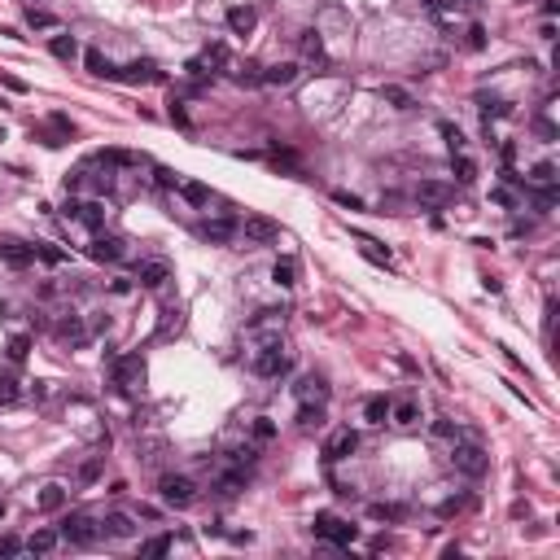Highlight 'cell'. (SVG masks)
<instances>
[{"mask_svg": "<svg viewBox=\"0 0 560 560\" xmlns=\"http://www.w3.org/2000/svg\"><path fill=\"white\" fill-rule=\"evenodd\" d=\"M233 79H237L241 88H254V84H263V70L254 66V62H245V66H237V70H233Z\"/></svg>", "mask_w": 560, "mask_h": 560, "instance_id": "37", "label": "cell"}, {"mask_svg": "<svg viewBox=\"0 0 560 560\" xmlns=\"http://www.w3.org/2000/svg\"><path fill=\"white\" fill-rule=\"evenodd\" d=\"M88 254H92L96 263H118V259H123V241H118V237H92Z\"/></svg>", "mask_w": 560, "mask_h": 560, "instance_id": "15", "label": "cell"}, {"mask_svg": "<svg viewBox=\"0 0 560 560\" xmlns=\"http://www.w3.org/2000/svg\"><path fill=\"white\" fill-rule=\"evenodd\" d=\"M114 390H136L140 386V381H145V359H140V354H123V359H114Z\"/></svg>", "mask_w": 560, "mask_h": 560, "instance_id": "6", "label": "cell"}, {"mask_svg": "<svg viewBox=\"0 0 560 560\" xmlns=\"http://www.w3.org/2000/svg\"><path fill=\"white\" fill-rule=\"evenodd\" d=\"M420 5H425L429 13L442 18V13H455V9H460V0H420Z\"/></svg>", "mask_w": 560, "mask_h": 560, "instance_id": "44", "label": "cell"}, {"mask_svg": "<svg viewBox=\"0 0 560 560\" xmlns=\"http://www.w3.org/2000/svg\"><path fill=\"white\" fill-rule=\"evenodd\" d=\"M96 477H101V460H88V464L79 469V486H92Z\"/></svg>", "mask_w": 560, "mask_h": 560, "instance_id": "47", "label": "cell"}, {"mask_svg": "<svg viewBox=\"0 0 560 560\" xmlns=\"http://www.w3.org/2000/svg\"><path fill=\"white\" fill-rule=\"evenodd\" d=\"M451 197H455V189L442 184V180H420L416 184V201H420V206H447Z\"/></svg>", "mask_w": 560, "mask_h": 560, "instance_id": "10", "label": "cell"}, {"mask_svg": "<svg viewBox=\"0 0 560 560\" xmlns=\"http://www.w3.org/2000/svg\"><path fill=\"white\" fill-rule=\"evenodd\" d=\"M57 543H62V534H57L53 525H40L31 539H27V551H31V556H48V551H57Z\"/></svg>", "mask_w": 560, "mask_h": 560, "instance_id": "16", "label": "cell"}, {"mask_svg": "<svg viewBox=\"0 0 560 560\" xmlns=\"http://www.w3.org/2000/svg\"><path fill=\"white\" fill-rule=\"evenodd\" d=\"M74 223L101 228V223H106V206H101V201H79V219H74Z\"/></svg>", "mask_w": 560, "mask_h": 560, "instance_id": "35", "label": "cell"}, {"mask_svg": "<svg viewBox=\"0 0 560 560\" xmlns=\"http://www.w3.org/2000/svg\"><path fill=\"white\" fill-rule=\"evenodd\" d=\"M333 201H337V206H350V211H359V197H354V193H333Z\"/></svg>", "mask_w": 560, "mask_h": 560, "instance_id": "56", "label": "cell"}, {"mask_svg": "<svg viewBox=\"0 0 560 560\" xmlns=\"http://www.w3.org/2000/svg\"><path fill=\"white\" fill-rule=\"evenodd\" d=\"M451 171H455V180H460V184H473L477 180V162L469 154H451Z\"/></svg>", "mask_w": 560, "mask_h": 560, "instance_id": "31", "label": "cell"}, {"mask_svg": "<svg viewBox=\"0 0 560 560\" xmlns=\"http://www.w3.org/2000/svg\"><path fill=\"white\" fill-rule=\"evenodd\" d=\"M254 438H259V442L276 438V420H271V416H259V420H254Z\"/></svg>", "mask_w": 560, "mask_h": 560, "instance_id": "43", "label": "cell"}, {"mask_svg": "<svg viewBox=\"0 0 560 560\" xmlns=\"http://www.w3.org/2000/svg\"><path fill=\"white\" fill-rule=\"evenodd\" d=\"M233 460H237V464H254V460H259V451H254V447H237Z\"/></svg>", "mask_w": 560, "mask_h": 560, "instance_id": "53", "label": "cell"}, {"mask_svg": "<svg viewBox=\"0 0 560 560\" xmlns=\"http://www.w3.org/2000/svg\"><path fill=\"white\" fill-rule=\"evenodd\" d=\"M167 551H171V539H167V534H158V539L140 543V556H167Z\"/></svg>", "mask_w": 560, "mask_h": 560, "instance_id": "41", "label": "cell"}, {"mask_svg": "<svg viewBox=\"0 0 560 560\" xmlns=\"http://www.w3.org/2000/svg\"><path fill=\"white\" fill-rule=\"evenodd\" d=\"M254 22H259V13H254L250 5H233V9H228V31H233V35H250Z\"/></svg>", "mask_w": 560, "mask_h": 560, "instance_id": "18", "label": "cell"}, {"mask_svg": "<svg viewBox=\"0 0 560 560\" xmlns=\"http://www.w3.org/2000/svg\"><path fill=\"white\" fill-rule=\"evenodd\" d=\"M534 180H539V184H556V162H539V167H534Z\"/></svg>", "mask_w": 560, "mask_h": 560, "instance_id": "49", "label": "cell"}, {"mask_svg": "<svg viewBox=\"0 0 560 560\" xmlns=\"http://www.w3.org/2000/svg\"><path fill=\"white\" fill-rule=\"evenodd\" d=\"M364 254H368V259H372V263H381V267H390V250H381V245H376V241H368V237H364Z\"/></svg>", "mask_w": 560, "mask_h": 560, "instance_id": "42", "label": "cell"}, {"mask_svg": "<svg viewBox=\"0 0 560 560\" xmlns=\"http://www.w3.org/2000/svg\"><path fill=\"white\" fill-rule=\"evenodd\" d=\"M35 259H44V263H62L66 254H62V250H53V245H35Z\"/></svg>", "mask_w": 560, "mask_h": 560, "instance_id": "52", "label": "cell"}, {"mask_svg": "<svg viewBox=\"0 0 560 560\" xmlns=\"http://www.w3.org/2000/svg\"><path fill=\"white\" fill-rule=\"evenodd\" d=\"M390 420H394V425H416V420H420V407H416L412 398L390 403Z\"/></svg>", "mask_w": 560, "mask_h": 560, "instance_id": "28", "label": "cell"}, {"mask_svg": "<svg viewBox=\"0 0 560 560\" xmlns=\"http://www.w3.org/2000/svg\"><path fill=\"white\" fill-rule=\"evenodd\" d=\"M27 27L31 31H62V22H57V13H48V9H27Z\"/></svg>", "mask_w": 560, "mask_h": 560, "instance_id": "25", "label": "cell"}, {"mask_svg": "<svg viewBox=\"0 0 560 560\" xmlns=\"http://www.w3.org/2000/svg\"><path fill=\"white\" fill-rule=\"evenodd\" d=\"M0 259H5L13 271L31 267L35 263V245H22V241H0Z\"/></svg>", "mask_w": 560, "mask_h": 560, "instance_id": "12", "label": "cell"}, {"mask_svg": "<svg viewBox=\"0 0 560 560\" xmlns=\"http://www.w3.org/2000/svg\"><path fill=\"white\" fill-rule=\"evenodd\" d=\"M250 368H254V376H263V381H280V376H289L293 359L280 350V342H271V346H259V354H254Z\"/></svg>", "mask_w": 560, "mask_h": 560, "instance_id": "2", "label": "cell"}, {"mask_svg": "<svg viewBox=\"0 0 560 560\" xmlns=\"http://www.w3.org/2000/svg\"><path fill=\"white\" fill-rule=\"evenodd\" d=\"M101 530H106V539H132V534H136V525H132L127 513H106Z\"/></svg>", "mask_w": 560, "mask_h": 560, "instance_id": "19", "label": "cell"}, {"mask_svg": "<svg viewBox=\"0 0 560 560\" xmlns=\"http://www.w3.org/2000/svg\"><path fill=\"white\" fill-rule=\"evenodd\" d=\"M302 53H307L315 66H328V53H324V40L315 31H302Z\"/></svg>", "mask_w": 560, "mask_h": 560, "instance_id": "32", "label": "cell"}, {"mask_svg": "<svg viewBox=\"0 0 560 560\" xmlns=\"http://www.w3.org/2000/svg\"><path fill=\"white\" fill-rule=\"evenodd\" d=\"M22 547H27L22 539H13V534H0V556H5V560H9V556H18Z\"/></svg>", "mask_w": 560, "mask_h": 560, "instance_id": "46", "label": "cell"}, {"mask_svg": "<svg viewBox=\"0 0 560 560\" xmlns=\"http://www.w3.org/2000/svg\"><path fill=\"white\" fill-rule=\"evenodd\" d=\"M48 53H53V57H62V62H70L74 53H79V44H74V35H66V31H57L53 40H48Z\"/></svg>", "mask_w": 560, "mask_h": 560, "instance_id": "30", "label": "cell"}, {"mask_svg": "<svg viewBox=\"0 0 560 560\" xmlns=\"http://www.w3.org/2000/svg\"><path fill=\"white\" fill-rule=\"evenodd\" d=\"M438 132L447 136V145H451V154H464V136H460V127H455V123H438Z\"/></svg>", "mask_w": 560, "mask_h": 560, "instance_id": "38", "label": "cell"}, {"mask_svg": "<svg viewBox=\"0 0 560 560\" xmlns=\"http://www.w3.org/2000/svg\"><path fill=\"white\" fill-rule=\"evenodd\" d=\"M368 517H372V521H398V517H403V508H394V503H372V508H368Z\"/></svg>", "mask_w": 560, "mask_h": 560, "instance_id": "39", "label": "cell"}, {"mask_svg": "<svg viewBox=\"0 0 560 560\" xmlns=\"http://www.w3.org/2000/svg\"><path fill=\"white\" fill-rule=\"evenodd\" d=\"M57 534H62V543H74V547H92L96 543V521L88 513H66L57 521Z\"/></svg>", "mask_w": 560, "mask_h": 560, "instance_id": "5", "label": "cell"}, {"mask_svg": "<svg viewBox=\"0 0 560 560\" xmlns=\"http://www.w3.org/2000/svg\"><path fill=\"white\" fill-rule=\"evenodd\" d=\"M434 434H438V438H451V442H455V438H464V434H460V429H455L451 420H434Z\"/></svg>", "mask_w": 560, "mask_h": 560, "instance_id": "51", "label": "cell"}, {"mask_svg": "<svg viewBox=\"0 0 560 560\" xmlns=\"http://www.w3.org/2000/svg\"><path fill=\"white\" fill-rule=\"evenodd\" d=\"M237 228L245 233V241H254V245H271V241H280V223L267 219V215H250V219L237 223Z\"/></svg>", "mask_w": 560, "mask_h": 560, "instance_id": "7", "label": "cell"}, {"mask_svg": "<svg viewBox=\"0 0 560 560\" xmlns=\"http://www.w3.org/2000/svg\"><path fill=\"white\" fill-rule=\"evenodd\" d=\"M381 96H386L394 110H412V106H416V101H412V92H407V88H398V84H386V88H381Z\"/></svg>", "mask_w": 560, "mask_h": 560, "instance_id": "36", "label": "cell"}, {"mask_svg": "<svg viewBox=\"0 0 560 560\" xmlns=\"http://www.w3.org/2000/svg\"><path fill=\"white\" fill-rule=\"evenodd\" d=\"M197 233H201V241H211V245H228V241L237 237V223L233 219H206Z\"/></svg>", "mask_w": 560, "mask_h": 560, "instance_id": "13", "label": "cell"}, {"mask_svg": "<svg viewBox=\"0 0 560 560\" xmlns=\"http://www.w3.org/2000/svg\"><path fill=\"white\" fill-rule=\"evenodd\" d=\"M311 534H315V539H324V543H333V547H346V543L359 539V530H354L350 521H342V517H333V513H315Z\"/></svg>", "mask_w": 560, "mask_h": 560, "instance_id": "3", "label": "cell"}, {"mask_svg": "<svg viewBox=\"0 0 560 560\" xmlns=\"http://www.w3.org/2000/svg\"><path fill=\"white\" fill-rule=\"evenodd\" d=\"M534 132H539V140H556V136H560L551 118H534Z\"/></svg>", "mask_w": 560, "mask_h": 560, "instance_id": "48", "label": "cell"}, {"mask_svg": "<svg viewBox=\"0 0 560 560\" xmlns=\"http://www.w3.org/2000/svg\"><path fill=\"white\" fill-rule=\"evenodd\" d=\"M171 123H175V127H189V114H184L180 101H171Z\"/></svg>", "mask_w": 560, "mask_h": 560, "instance_id": "55", "label": "cell"}, {"mask_svg": "<svg viewBox=\"0 0 560 560\" xmlns=\"http://www.w3.org/2000/svg\"><path fill=\"white\" fill-rule=\"evenodd\" d=\"M158 495H162L167 508H189L197 499V486H193V477H184V473H162L158 477Z\"/></svg>", "mask_w": 560, "mask_h": 560, "instance_id": "4", "label": "cell"}, {"mask_svg": "<svg viewBox=\"0 0 560 560\" xmlns=\"http://www.w3.org/2000/svg\"><path fill=\"white\" fill-rule=\"evenodd\" d=\"M293 394H298V398H315V403H324V398H328V386H324V376H302L298 386H293Z\"/></svg>", "mask_w": 560, "mask_h": 560, "instance_id": "24", "label": "cell"}, {"mask_svg": "<svg viewBox=\"0 0 560 560\" xmlns=\"http://www.w3.org/2000/svg\"><path fill=\"white\" fill-rule=\"evenodd\" d=\"M451 464H455V473H464V477H486L491 455H486V447H481L473 434H464V438H455V447H451Z\"/></svg>", "mask_w": 560, "mask_h": 560, "instance_id": "1", "label": "cell"}, {"mask_svg": "<svg viewBox=\"0 0 560 560\" xmlns=\"http://www.w3.org/2000/svg\"><path fill=\"white\" fill-rule=\"evenodd\" d=\"M491 201H499V206H513V193H508V189H491Z\"/></svg>", "mask_w": 560, "mask_h": 560, "instance_id": "59", "label": "cell"}, {"mask_svg": "<svg viewBox=\"0 0 560 560\" xmlns=\"http://www.w3.org/2000/svg\"><path fill=\"white\" fill-rule=\"evenodd\" d=\"M556 201H560V197H556V189H551V184H547L543 193H534V206H539V211H551Z\"/></svg>", "mask_w": 560, "mask_h": 560, "instance_id": "50", "label": "cell"}, {"mask_svg": "<svg viewBox=\"0 0 560 560\" xmlns=\"http://www.w3.org/2000/svg\"><path fill=\"white\" fill-rule=\"evenodd\" d=\"M84 66L96 74V79H118V66H110V57L101 53V48H88V53H84Z\"/></svg>", "mask_w": 560, "mask_h": 560, "instance_id": "20", "label": "cell"}, {"mask_svg": "<svg viewBox=\"0 0 560 560\" xmlns=\"http://www.w3.org/2000/svg\"><path fill=\"white\" fill-rule=\"evenodd\" d=\"M18 403V381L5 372V376H0V407H13Z\"/></svg>", "mask_w": 560, "mask_h": 560, "instance_id": "40", "label": "cell"}, {"mask_svg": "<svg viewBox=\"0 0 560 560\" xmlns=\"http://www.w3.org/2000/svg\"><path fill=\"white\" fill-rule=\"evenodd\" d=\"M57 337L70 342V346H84V342H88V324H84L79 315H62V320H57Z\"/></svg>", "mask_w": 560, "mask_h": 560, "instance_id": "17", "label": "cell"}, {"mask_svg": "<svg viewBox=\"0 0 560 560\" xmlns=\"http://www.w3.org/2000/svg\"><path fill=\"white\" fill-rule=\"evenodd\" d=\"M364 420H368V425H386V420H390V398H386V394H372V398L364 403Z\"/></svg>", "mask_w": 560, "mask_h": 560, "instance_id": "22", "label": "cell"}, {"mask_svg": "<svg viewBox=\"0 0 560 560\" xmlns=\"http://www.w3.org/2000/svg\"><path fill=\"white\" fill-rule=\"evenodd\" d=\"M62 215H66V219H79V197H70L66 206H62Z\"/></svg>", "mask_w": 560, "mask_h": 560, "instance_id": "60", "label": "cell"}, {"mask_svg": "<svg viewBox=\"0 0 560 560\" xmlns=\"http://www.w3.org/2000/svg\"><path fill=\"white\" fill-rule=\"evenodd\" d=\"M175 189H180V197L189 201V206H211V189H206V184H197V180H180Z\"/></svg>", "mask_w": 560, "mask_h": 560, "instance_id": "23", "label": "cell"}, {"mask_svg": "<svg viewBox=\"0 0 560 560\" xmlns=\"http://www.w3.org/2000/svg\"><path fill=\"white\" fill-rule=\"evenodd\" d=\"M293 79H298V66L293 62H276V66L263 70V84H271V88H289Z\"/></svg>", "mask_w": 560, "mask_h": 560, "instance_id": "21", "label": "cell"}, {"mask_svg": "<svg viewBox=\"0 0 560 560\" xmlns=\"http://www.w3.org/2000/svg\"><path fill=\"white\" fill-rule=\"evenodd\" d=\"M136 280H140V289H162L171 280V263L167 259H140L136 263Z\"/></svg>", "mask_w": 560, "mask_h": 560, "instance_id": "8", "label": "cell"}, {"mask_svg": "<svg viewBox=\"0 0 560 560\" xmlns=\"http://www.w3.org/2000/svg\"><path fill=\"white\" fill-rule=\"evenodd\" d=\"M171 328H180V311H175V307H167V311H162V324H158V337H171Z\"/></svg>", "mask_w": 560, "mask_h": 560, "instance_id": "45", "label": "cell"}, {"mask_svg": "<svg viewBox=\"0 0 560 560\" xmlns=\"http://www.w3.org/2000/svg\"><path fill=\"white\" fill-rule=\"evenodd\" d=\"M118 79H123V84H162V70L149 62V57H136L132 66L118 70Z\"/></svg>", "mask_w": 560, "mask_h": 560, "instance_id": "9", "label": "cell"}, {"mask_svg": "<svg viewBox=\"0 0 560 560\" xmlns=\"http://www.w3.org/2000/svg\"><path fill=\"white\" fill-rule=\"evenodd\" d=\"M469 48H486V27H469Z\"/></svg>", "mask_w": 560, "mask_h": 560, "instance_id": "54", "label": "cell"}, {"mask_svg": "<svg viewBox=\"0 0 560 560\" xmlns=\"http://www.w3.org/2000/svg\"><path fill=\"white\" fill-rule=\"evenodd\" d=\"M66 499H70V491L62 486V481H48V486L40 491V499H35V508H40V513H62Z\"/></svg>", "mask_w": 560, "mask_h": 560, "instance_id": "14", "label": "cell"}, {"mask_svg": "<svg viewBox=\"0 0 560 560\" xmlns=\"http://www.w3.org/2000/svg\"><path fill=\"white\" fill-rule=\"evenodd\" d=\"M158 184H162V189H175V184H180V175L167 171V167H158Z\"/></svg>", "mask_w": 560, "mask_h": 560, "instance_id": "57", "label": "cell"}, {"mask_svg": "<svg viewBox=\"0 0 560 560\" xmlns=\"http://www.w3.org/2000/svg\"><path fill=\"white\" fill-rule=\"evenodd\" d=\"M354 447H359V434H354V429H337V434L324 442V455L337 464V460H346V455H354Z\"/></svg>", "mask_w": 560, "mask_h": 560, "instance_id": "11", "label": "cell"}, {"mask_svg": "<svg viewBox=\"0 0 560 560\" xmlns=\"http://www.w3.org/2000/svg\"><path fill=\"white\" fill-rule=\"evenodd\" d=\"M271 280H276L280 289H293V285H298V263H293V259H276Z\"/></svg>", "mask_w": 560, "mask_h": 560, "instance_id": "26", "label": "cell"}, {"mask_svg": "<svg viewBox=\"0 0 560 560\" xmlns=\"http://www.w3.org/2000/svg\"><path fill=\"white\" fill-rule=\"evenodd\" d=\"M215 491H219V495H237V491H245V473H241V469H228V473H219Z\"/></svg>", "mask_w": 560, "mask_h": 560, "instance_id": "33", "label": "cell"}, {"mask_svg": "<svg viewBox=\"0 0 560 560\" xmlns=\"http://www.w3.org/2000/svg\"><path fill=\"white\" fill-rule=\"evenodd\" d=\"M298 425H302V429H315V425H324V403L302 398V407H298Z\"/></svg>", "mask_w": 560, "mask_h": 560, "instance_id": "29", "label": "cell"}, {"mask_svg": "<svg viewBox=\"0 0 560 560\" xmlns=\"http://www.w3.org/2000/svg\"><path fill=\"white\" fill-rule=\"evenodd\" d=\"M0 84H5L9 92H27V84H22V79H18V74H0Z\"/></svg>", "mask_w": 560, "mask_h": 560, "instance_id": "58", "label": "cell"}, {"mask_svg": "<svg viewBox=\"0 0 560 560\" xmlns=\"http://www.w3.org/2000/svg\"><path fill=\"white\" fill-rule=\"evenodd\" d=\"M5 354H9V364H22L31 354V337L27 333H13L9 342H5Z\"/></svg>", "mask_w": 560, "mask_h": 560, "instance_id": "34", "label": "cell"}, {"mask_svg": "<svg viewBox=\"0 0 560 560\" xmlns=\"http://www.w3.org/2000/svg\"><path fill=\"white\" fill-rule=\"evenodd\" d=\"M96 162H101V167H140V158L127 154V149H101Z\"/></svg>", "mask_w": 560, "mask_h": 560, "instance_id": "27", "label": "cell"}]
</instances>
